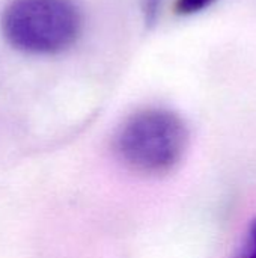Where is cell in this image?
<instances>
[{"label":"cell","instance_id":"obj_1","mask_svg":"<svg viewBox=\"0 0 256 258\" xmlns=\"http://www.w3.org/2000/svg\"><path fill=\"white\" fill-rule=\"evenodd\" d=\"M190 132L184 119L166 107H145L122 121L112 139L116 159L131 172L158 178L184 160Z\"/></svg>","mask_w":256,"mask_h":258},{"label":"cell","instance_id":"obj_2","mask_svg":"<svg viewBox=\"0 0 256 258\" xmlns=\"http://www.w3.org/2000/svg\"><path fill=\"white\" fill-rule=\"evenodd\" d=\"M5 41L29 54L68 50L81 32V14L72 0H11L0 18Z\"/></svg>","mask_w":256,"mask_h":258},{"label":"cell","instance_id":"obj_3","mask_svg":"<svg viewBox=\"0 0 256 258\" xmlns=\"http://www.w3.org/2000/svg\"><path fill=\"white\" fill-rule=\"evenodd\" d=\"M216 2L217 0H175L174 11L177 15L187 17V15L198 14L204 9H208Z\"/></svg>","mask_w":256,"mask_h":258},{"label":"cell","instance_id":"obj_4","mask_svg":"<svg viewBox=\"0 0 256 258\" xmlns=\"http://www.w3.org/2000/svg\"><path fill=\"white\" fill-rule=\"evenodd\" d=\"M235 258H256V218L252 219V222L247 228L244 245H243L240 254Z\"/></svg>","mask_w":256,"mask_h":258},{"label":"cell","instance_id":"obj_5","mask_svg":"<svg viewBox=\"0 0 256 258\" xmlns=\"http://www.w3.org/2000/svg\"><path fill=\"white\" fill-rule=\"evenodd\" d=\"M161 0H140V9L146 27H152L157 21Z\"/></svg>","mask_w":256,"mask_h":258}]
</instances>
